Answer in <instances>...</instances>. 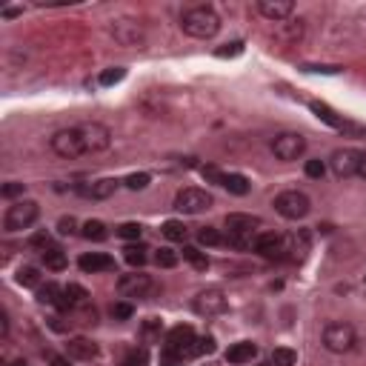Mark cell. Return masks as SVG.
Returning a JSON list of instances; mask_svg holds the SVG:
<instances>
[{
	"label": "cell",
	"instance_id": "cell-1",
	"mask_svg": "<svg viewBox=\"0 0 366 366\" xmlns=\"http://www.w3.org/2000/svg\"><path fill=\"white\" fill-rule=\"evenodd\" d=\"M180 29L195 41H209L221 32V17L212 6H192L180 15Z\"/></svg>",
	"mask_w": 366,
	"mask_h": 366
},
{
	"label": "cell",
	"instance_id": "cell-2",
	"mask_svg": "<svg viewBox=\"0 0 366 366\" xmlns=\"http://www.w3.org/2000/svg\"><path fill=\"white\" fill-rule=\"evenodd\" d=\"M261 226H263V221L258 215L232 212V215H226V243L235 247V249H255Z\"/></svg>",
	"mask_w": 366,
	"mask_h": 366
},
{
	"label": "cell",
	"instance_id": "cell-3",
	"mask_svg": "<svg viewBox=\"0 0 366 366\" xmlns=\"http://www.w3.org/2000/svg\"><path fill=\"white\" fill-rule=\"evenodd\" d=\"M323 346L332 352V355H346L355 349L358 344V332L352 323H344V321H335V323H326L323 326Z\"/></svg>",
	"mask_w": 366,
	"mask_h": 366
},
{
	"label": "cell",
	"instance_id": "cell-4",
	"mask_svg": "<svg viewBox=\"0 0 366 366\" xmlns=\"http://www.w3.org/2000/svg\"><path fill=\"white\" fill-rule=\"evenodd\" d=\"M49 146H52V152H54L57 158H66V161L80 158V155H89L86 143H83V135H80V126H69V129L54 132L52 140H49Z\"/></svg>",
	"mask_w": 366,
	"mask_h": 366
},
{
	"label": "cell",
	"instance_id": "cell-5",
	"mask_svg": "<svg viewBox=\"0 0 366 366\" xmlns=\"http://www.w3.org/2000/svg\"><path fill=\"white\" fill-rule=\"evenodd\" d=\"M38 215H41V209H38L35 200H17V203H12V206L6 209L3 229H6V232H23V229H29V226L38 221Z\"/></svg>",
	"mask_w": 366,
	"mask_h": 366
},
{
	"label": "cell",
	"instance_id": "cell-6",
	"mask_svg": "<svg viewBox=\"0 0 366 366\" xmlns=\"http://www.w3.org/2000/svg\"><path fill=\"white\" fill-rule=\"evenodd\" d=\"M309 209H312L309 198L303 195V192H298V189L281 192L278 198H274V212H278L281 218H286V221H300V218H307Z\"/></svg>",
	"mask_w": 366,
	"mask_h": 366
},
{
	"label": "cell",
	"instance_id": "cell-7",
	"mask_svg": "<svg viewBox=\"0 0 366 366\" xmlns=\"http://www.w3.org/2000/svg\"><path fill=\"white\" fill-rule=\"evenodd\" d=\"M212 206V195L206 189H198V186H186L180 189L177 198H175V209L183 212V215H200Z\"/></svg>",
	"mask_w": 366,
	"mask_h": 366
},
{
	"label": "cell",
	"instance_id": "cell-8",
	"mask_svg": "<svg viewBox=\"0 0 366 366\" xmlns=\"http://www.w3.org/2000/svg\"><path fill=\"white\" fill-rule=\"evenodd\" d=\"M272 152L278 161H298L303 152H307V138L298 132H284L272 140Z\"/></svg>",
	"mask_w": 366,
	"mask_h": 366
},
{
	"label": "cell",
	"instance_id": "cell-9",
	"mask_svg": "<svg viewBox=\"0 0 366 366\" xmlns=\"http://www.w3.org/2000/svg\"><path fill=\"white\" fill-rule=\"evenodd\" d=\"M358 166H360V152L358 149H338V152H332V158H329V169L335 177H355L358 175Z\"/></svg>",
	"mask_w": 366,
	"mask_h": 366
},
{
	"label": "cell",
	"instance_id": "cell-10",
	"mask_svg": "<svg viewBox=\"0 0 366 366\" xmlns=\"http://www.w3.org/2000/svg\"><path fill=\"white\" fill-rule=\"evenodd\" d=\"M80 135L89 155H98V152H106L112 146V132L103 124H80Z\"/></svg>",
	"mask_w": 366,
	"mask_h": 366
},
{
	"label": "cell",
	"instance_id": "cell-11",
	"mask_svg": "<svg viewBox=\"0 0 366 366\" xmlns=\"http://www.w3.org/2000/svg\"><path fill=\"white\" fill-rule=\"evenodd\" d=\"M120 183L115 177H101V180H86V183H78L75 192L80 198H89V200H106L117 192Z\"/></svg>",
	"mask_w": 366,
	"mask_h": 366
},
{
	"label": "cell",
	"instance_id": "cell-12",
	"mask_svg": "<svg viewBox=\"0 0 366 366\" xmlns=\"http://www.w3.org/2000/svg\"><path fill=\"white\" fill-rule=\"evenodd\" d=\"M152 289V278L143 272H132V274H120L117 278V292L120 298H146Z\"/></svg>",
	"mask_w": 366,
	"mask_h": 366
},
{
	"label": "cell",
	"instance_id": "cell-13",
	"mask_svg": "<svg viewBox=\"0 0 366 366\" xmlns=\"http://www.w3.org/2000/svg\"><path fill=\"white\" fill-rule=\"evenodd\" d=\"M192 307H195V312L203 315V318L221 315V312H226V295H224L221 289H206V292H200V295L195 298Z\"/></svg>",
	"mask_w": 366,
	"mask_h": 366
},
{
	"label": "cell",
	"instance_id": "cell-14",
	"mask_svg": "<svg viewBox=\"0 0 366 366\" xmlns=\"http://www.w3.org/2000/svg\"><path fill=\"white\" fill-rule=\"evenodd\" d=\"M258 12H261L266 20L281 23V20L292 17L295 3H292V0H261V3H258Z\"/></svg>",
	"mask_w": 366,
	"mask_h": 366
},
{
	"label": "cell",
	"instance_id": "cell-15",
	"mask_svg": "<svg viewBox=\"0 0 366 366\" xmlns=\"http://www.w3.org/2000/svg\"><path fill=\"white\" fill-rule=\"evenodd\" d=\"M38 303H41V307H52V309H64L66 312V292H64V286L43 284L38 289Z\"/></svg>",
	"mask_w": 366,
	"mask_h": 366
},
{
	"label": "cell",
	"instance_id": "cell-16",
	"mask_svg": "<svg viewBox=\"0 0 366 366\" xmlns=\"http://www.w3.org/2000/svg\"><path fill=\"white\" fill-rule=\"evenodd\" d=\"M78 266L86 272V274H98V272H115V258L103 255V252H92V255H83L78 261Z\"/></svg>",
	"mask_w": 366,
	"mask_h": 366
},
{
	"label": "cell",
	"instance_id": "cell-17",
	"mask_svg": "<svg viewBox=\"0 0 366 366\" xmlns=\"http://www.w3.org/2000/svg\"><path fill=\"white\" fill-rule=\"evenodd\" d=\"M255 355H258V346H255L252 341H237V344H232V346L226 349V363L243 366V363H252Z\"/></svg>",
	"mask_w": 366,
	"mask_h": 366
},
{
	"label": "cell",
	"instance_id": "cell-18",
	"mask_svg": "<svg viewBox=\"0 0 366 366\" xmlns=\"http://www.w3.org/2000/svg\"><path fill=\"white\" fill-rule=\"evenodd\" d=\"M66 355L72 360H95L98 358V344H92L89 338H72L66 344Z\"/></svg>",
	"mask_w": 366,
	"mask_h": 366
},
{
	"label": "cell",
	"instance_id": "cell-19",
	"mask_svg": "<svg viewBox=\"0 0 366 366\" xmlns=\"http://www.w3.org/2000/svg\"><path fill=\"white\" fill-rule=\"evenodd\" d=\"M112 35L124 43V46H135L138 41H140V29H138V23H132V20H117L115 23V29H112Z\"/></svg>",
	"mask_w": 366,
	"mask_h": 366
},
{
	"label": "cell",
	"instance_id": "cell-20",
	"mask_svg": "<svg viewBox=\"0 0 366 366\" xmlns=\"http://www.w3.org/2000/svg\"><path fill=\"white\" fill-rule=\"evenodd\" d=\"M64 292H66V309L72 312V309H86L89 307V292L80 286V284H66L64 286Z\"/></svg>",
	"mask_w": 366,
	"mask_h": 366
},
{
	"label": "cell",
	"instance_id": "cell-21",
	"mask_svg": "<svg viewBox=\"0 0 366 366\" xmlns=\"http://www.w3.org/2000/svg\"><path fill=\"white\" fill-rule=\"evenodd\" d=\"M224 189H229L232 195L243 198V195H249V189H252V183H249V177H247V175H237V172H229V175H224Z\"/></svg>",
	"mask_w": 366,
	"mask_h": 366
},
{
	"label": "cell",
	"instance_id": "cell-22",
	"mask_svg": "<svg viewBox=\"0 0 366 366\" xmlns=\"http://www.w3.org/2000/svg\"><path fill=\"white\" fill-rule=\"evenodd\" d=\"M309 109L315 112V117H318V120H323L326 126H332V129H344V120H341L338 115H335V112H332L326 103H321V101H312V103H309Z\"/></svg>",
	"mask_w": 366,
	"mask_h": 366
},
{
	"label": "cell",
	"instance_id": "cell-23",
	"mask_svg": "<svg viewBox=\"0 0 366 366\" xmlns=\"http://www.w3.org/2000/svg\"><path fill=\"white\" fill-rule=\"evenodd\" d=\"M43 263H46V269H52V272H64V269L69 266V261H66V252L60 249V247H52V249H46V252H43Z\"/></svg>",
	"mask_w": 366,
	"mask_h": 366
},
{
	"label": "cell",
	"instance_id": "cell-24",
	"mask_svg": "<svg viewBox=\"0 0 366 366\" xmlns=\"http://www.w3.org/2000/svg\"><path fill=\"white\" fill-rule=\"evenodd\" d=\"M180 258L186 261V263H192L198 272H206V269H209V258H206V252H200L198 247H183Z\"/></svg>",
	"mask_w": 366,
	"mask_h": 366
},
{
	"label": "cell",
	"instance_id": "cell-25",
	"mask_svg": "<svg viewBox=\"0 0 366 366\" xmlns=\"http://www.w3.org/2000/svg\"><path fill=\"white\" fill-rule=\"evenodd\" d=\"M17 284L20 286H29V289H41L43 286V278H41V272L35 266H23L17 269Z\"/></svg>",
	"mask_w": 366,
	"mask_h": 366
},
{
	"label": "cell",
	"instance_id": "cell-26",
	"mask_svg": "<svg viewBox=\"0 0 366 366\" xmlns=\"http://www.w3.org/2000/svg\"><path fill=\"white\" fill-rule=\"evenodd\" d=\"M83 237L86 240H95V243H103L109 237V229L103 221H86L83 224Z\"/></svg>",
	"mask_w": 366,
	"mask_h": 366
},
{
	"label": "cell",
	"instance_id": "cell-27",
	"mask_svg": "<svg viewBox=\"0 0 366 366\" xmlns=\"http://www.w3.org/2000/svg\"><path fill=\"white\" fill-rule=\"evenodd\" d=\"M146 252H149V249L143 247V243H129V247L124 249V258H126V263H129V266L140 269V266L146 263V258H149Z\"/></svg>",
	"mask_w": 366,
	"mask_h": 366
},
{
	"label": "cell",
	"instance_id": "cell-28",
	"mask_svg": "<svg viewBox=\"0 0 366 366\" xmlns=\"http://www.w3.org/2000/svg\"><path fill=\"white\" fill-rule=\"evenodd\" d=\"M298 363V352L289 346H278L269 358V366H295Z\"/></svg>",
	"mask_w": 366,
	"mask_h": 366
},
{
	"label": "cell",
	"instance_id": "cell-29",
	"mask_svg": "<svg viewBox=\"0 0 366 366\" xmlns=\"http://www.w3.org/2000/svg\"><path fill=\"white\" fill-rule=\"evenodd\" d=\"M209 352H215V338H212V335H200V338H195V344L189 346L186 358H195V355H209Z\"/></svg>",
	"mask_w": 366,
	"mask_h": 366
},
{
	"label": "cell",
	"instance_id": "cell-30",
	"mask_svg": "<svg viewBox=\"0 0 366 366\" xmlns=\"http://www.w3.org/2000/svg\"><path fill=\"white\" fill-rule=\"evenodd\" d=\"M161 232H163L166 240H186V235H189V229L183 226V221H166Z\"/></svg>",
	"mask_w": 366,
	"mask_h": 366
},
{
	"label": "cell",
	"instance_id": "cell-31",
	"mask_svg": "<svg viewBox=\"0 0 366 366\" xmlns=\"http://www.w3.org/2000/svg\"><path fill=\"white\" fill-rule=\"evenodd\" d=\"M198 240L203 243V247H224V243H226V237L218 229H212V226H203L198 232Z\"/></svg>",
	"mask_w": 366,
	"mask_h": 366
},
{
	"label": "cell",
	"instance_id": "cell-32",
	"mask_svg": "<svg viewBox=\"0 0 366 366\" xmlns=\"http://www.w3.org/2000/svg\"><path fill=\"white\" fill-rule=\"evenodd\" d=\"M124 183H126V189L140 192V189H146L149 183H152V175H149V172H135V175H129Z\"/></svg>",
	"mask_w": 366,
	"mask_h": 366
},
{
	"label": "cell",
	"instance_id": "cell-33",
	"mask_svg": "<svg viewBox=\"0 0 366 366\" xmlns=\"http://www.w3.org/2000/svg\"><path fill=\"white\" fill-rule=\"evenodd\" d=\"M126 78V69L124 66H112V69H106V72H101V86H115V83H120Z\"/></svg>",
	"mask_w": 366,
	"mask_h": 366
},
{
	"label": "cell",
	"instance_id": "cell-34",
	"mask_svg": "<svg viewBox=\"0 0 366 366\" xmlns=\"http://www.w3.org/2000/svg\"><path fill=\"white\" fill-rule=\"evenodd\" d=\"M155 261H158V266H163V269H172V266H177V261H180V255H177L175 249H169V247H163V249H158V255H155Z\"/></svg>",
	"mask_w": 366,
	"mask_h": 366
},
{
	"label": "cell",
	"instance_id": "cell-35",
	"mask_svg": "<svg viewBox=\"0 0 366 366\" xmlns=\"http://www.w3.org/2000/svg\"><path fill=\"white\" fill-rule=\"evenodd\" d=\"M303 172H307V177H312V180H323V175H326V163H323L321 158H312V161H307Z\"/></svg>",
	"mask_w": 366,
	"mask_h": 366
},
{
	"label": "cell",
	"instance_id": "cell-36",
	"mask_svg": "<svg viewBox=\"0 0 366 366\" xmlns=\"http://www.w3.org/2000/svg\"><path fill=\"white\" fill-rule=\"evenodd\" d=\"M149 363V352L146 349H132L124 360H120V366H146Z\"/></svg>",
	"mask_w": 366,
	"mask_h": 366
},
{
	"label": "cell",
	"instance_id": "cell-37",
	"mask_svg": "<svg viewBox=\"0 0 366 366\" xmlns=\"http://www.w3.org/2000/svg\"><path fill=\"white\" fill-rule=\"evenodd\" d=\"M135 315V307H132V303H126V300H120V303H115V307H112V318L115 321H129Z\"/></svg>",
	"mask_w": 366,
	"mask_h": 366
},
{
	"label": "cell",
	"instance_id": "cell-38",
	"mask_svg": "<svg viewBox=\"0 0 366 366\" xmlns=\"http://www.w3.org/2000/svg\"><path fill=\"white\" fill-rule=\"evenodd\" d=\"M117 237H126V240H138L140 237V232H143V226L140 224H120L117 229Z\"/></svg>",
	"mask_w": 366,
	"mask_h": 366
},
{
	"label": "cell",
	"instance_id": "cell-39",
	"mask_svg": "<svg viewBox=\"0 0 366 366\" xmlns=\"http://www.w3.org/2000/svg\"><path fill=\"white\" fill-rule=\"evenodd\" d=\"M29 247H32V249H41V252H46V249H52V237H49L46 232H38V235L29 237Z\"/></svg>",
	"mask_w": 366,
	"mask_h": 366
},
{
	"label": "cell",
	"instance_id": "cell-40",
	"mask_svg": "<svg viewBox=\"0 0 366 366\" xmlns=\"http://www.w3.org/2000/svg\"><path fill=\"white\" fill-rule=\"evenodd\" d=\"M200 175H203L209 183H218V186H224V172H221V169H215V166H203Z\"/></svg>",
	"mask_w": 366,
	"mask_h": 366
},
{
	"label": "cell",
	"instance_id": "cell-41",
	"mask_svg": "<svg viewBox=\"0 0 366 366\" xmlns=\"http://www.w3.org/2000/svg\"><path fill=\"white\" fill-rule=\"evenodd\" d=\"M23 192H26V186H23V183L12 180V183H6V186H3V192H0V195H3L6 200H12V198H17V195H23Z\"/></svg>",
	"mask_w": 366,
	"mask_h": 366
},
{
	"label": "cell",
	"instance_id": "cell-42",
	"mask_svg": "<svg viewBox=\"0 0 366 366\" xmlns=\"http://www.w3.org/2000/svg\"><path fill=\"white\" fill-rule=\"evenodd\" d=\"M215 54H218V57H237V54H243V43H237V41H235V43H226V46L218 49Z\"/></svg>",
	"mask_w": 366,
	"mask_h": 366
},
{
	"label": "cell",
	"instance_id": "cell-43",
	"mask_svg": "<svg viewBox=\"0 0 366 366\" xmlns=\"http://www.w3.org/2000/svg\"><path fill=\"white\" fill-rule=\"evenodd\" d=\"M75 226H78V224H75V218H72V215H69V218H60L57 232H60V235H75Z\"/></svg>",
	"mask_w": 366,
	"mask_h": 366
},
{
	"label": "cell",
	"instance_id": "cell-44",
	"mask_svg": "<svg viewBox=\"0 0 366 366\" xmlns=\"http://www.w3.org/2000/svg\"><path fill=\"white\" fill-rule=\"evenodd\" d=\"M158 332H161V321L158 318H149V323L143 326V335H146V338H155Z\"/></svg>",
	"mask_w": 366,
	"mask_h": 366
},
{
	"label": "cell",
	"instance_id": "cell-45",
	"mask_svg": "<svg viewBox=\"0 0 366 366\" xmlns=\"http://www.w3.org/2000/svg\"><path fill=\"white\" fill-rule=\"evenodd\" d=\"M49 366H72V358H69V355H52V358H49Z\"/></svg>",
	"mask_w": 366,
	"mask_h": 366
},
{
	"label": "cell",
	"instance_id": "cell-46",
	"mask_svg": "<svg viewBox=\"0 0 366 366\" xmlns=\"http://www.w3.org/2000/svg\"><path fill=\"white\" fill-rule=\"evenodd\" d=\"M0 332H3V338L9 335V318H6V312H0Z\"/></svg>",
	"mask_w": 366,
	"mask_h": 366
},
{
	"label": "cell",
	"instance_id": "cell-47",
	"mask_svg": "<svg viewBox=\"0 0 366 366\" xmlns=\"http://www.w3.org/2000/svg\"><path fill=\"white\" fill-rule=\"evenodd\" d=\"M358 177L366 180V152H360V166H358Z\"/></svg>",
	"mask_w": 366,
	"mask_h": 366
},
{
	"label": "cell",
	"instance_id": "cell-48",
	"mask_svg": "<svg viewBox=\"0 0 366 366\" xmlns=\"http://www.w3.org/2000/svg\"><path fill=\"white\" fill-rule=\"evenodd\" d=\"M20 15V9H3V17H17Z\"/></svg>",
	"mask_w": 366,
	"mask_h": 366
},
{
	"label": "cell",
	"instance_id": "cell-49",
	"mask_svg": "<svg viewBox=\"0 0 366 366\" xmlns=\"http://www.w3.org/2000/svg\"><path fill=\"white\" fill-rule=\"evenodd\" d=\"M9 366H29V363H26V360H23V358H17V360H12V363H9Z\"/></svg>",
	"mask_w": 366,
	"mask_h": 366
}]
</instances>
